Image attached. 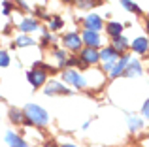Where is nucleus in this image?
Wrapping results in <instances>:
<instances>
[{"instance_id":"1","label":"nucleus","mask_w":149,"mask_h":147,"mask_svg":"<svg viewBox=\"0 0 149 147\" xmlns=\"http://www.w3.org/2000/svg\"><path fill=\"white\" fill-rule=\"evenodd\" d=\"M25 117L29 119V123H34V125H47L49 123V115L47 111L44 110V107L36 106V104H29V106L25 107Z\"/></svg>"},{"instance_id":"2","label":"nucleus","mask_w":149,"mask_h":147,"mask_svg":"<svg viewBox=\"0 0 149 147\" xmlns=\"http://www.w3.org/2000/svg\"><path fill=\"white\" fill-rule=\"evenodd\" d=\"M62 79H64L66 83H70V85H74V87H77V89L85 87V79H83V77H81L76 70H66L64 74H62Z\"/></svg>"},{"instance_id":"3","label":"nucleus","mask_w":149,"mask_h":147,"mask_svg":"<svg viewBox=\"0 0 149 147\" xmlns=\"http://www.w3.org/2000/svg\"><path fill=\"white\" fill-rule=\"evenodd\" d=\"M45 72L42 70V68H34V70L29 72V81L32 83V87H40V85L45 83Z\"/></svg>"},{"instance_id":"4","label":"nucleus","mask_w":149,"mask_h":147,"mask_svg":"<svg viewBox=\"0 0 149 147\" xmlns=\"http://www.w3.org/2000/svg\"><path fill=\"white\" fill-rule=\"evenodd\" d=\"M81 60H83L85 64H95V62H98V60H100V55H98L96 49L87 47V49L81 51Z\"/></svg>"},{"instance_id":"5","label":"nucleus","mask_w":149,"mask_h":147,"mask_svg":"<svg viewBox=\"0 0 149 147\" xmlns=\"http://www.w3.org/2000/svg\"><path fill=\"white\" fill-rule=\"evenodd\" d=\"M83 42L89 45V47L96 49V47L100 45V36H98V32H93V30H85V32H83Z\"/></svg>"},{"instance_id":"6","label":"nucleus","mask_w":149,"mask_h":147,"mask_svg":"<svg viewBox=\"0 0 149 147\" xmlns=\"http://www.w3.org/2000/svg\"><path fill=\"white\" fill-rule=\"evenodd\" d=\"M85 26H87V30H93V32H98L102 28V23H100V17L98 15H87V19H85Z\"/></svg>"},{"instance_id":"7","label":"nucleus","mask_w":149,"mask_h":147,"mask_svg":"<svg viewBox=\"0 0 149 147\" xmlns=\"http://www.w3.org/2000/svg\"><path fill=\"white\" fill-rule=\"evenodd\" d=\"M64 44H66V47H70L72 51H77V49L81 47V38L77 36V34H66Z\"/></svg>"},{"instance_id":"8","label":"nucleus","mask_w":149,"mask_h":147,"mask_svg":"<svg viewBox=\"0 0 149 147\" xmlns=\"http://www.w3.org/2000/svg\"><path fill=\"white\" fill-rule=\"evenodd\" d=\"M128 62H130V57L125 55L123 59H121L119 62H117L115 66H113V70L109 72V74H111L113 77H117V76H121V74H125V70H127V66H128Z\"/></svg>"},{"instance_id":"9","label":"nucleus","mask_w":149,"mask_h":147,"mask_svg":"<svg viewBox=\"0 0 149 147\" xmlns=\"http://www.w3.org/2000/svg\"><path fill=\"white\" fill-rule=\"evenodd\" d=\"M6 144L10 147H29L19 136H15L13 132H6Z\"/></svg>"},{"instance_id":"10","label":"nucleus","mask_w":149,"mask_h":147,"mask_svg":"<svg viewBox=\"0 0 149 147\" xmlns=\"http://www.w3.org/2000/svg\"><path fill=\"white\" fill-rule=\"evenodd\" d=\"M98 55H100V59L104 60V62H115V59H117V55H119V53H117L113 47H106L104 51L98 53Z\"/></svg>"},{"instance_id":"11","label":"nucleus","mask_w":149,"mask_h":147,"mask_svg":"<svg viewBox=\"0 0 149 147\" xmlns=\"http://www.w3.org/2000/svg\"><path fill=\"white\" fill-rule=\"evenodd\" d=\"M132 47H134V51H136V53H146V51H147V47H149L147 38H143V36L136 38L134 44H132Z\"/></svg>"},{"instance_id":"12","label":"nucleus","mask_w":149,"mask_h":147,"mask_svg":"<svg viewBox=\"0 0 149 147\" xmlns=\"http://www.w3.org/2000/svg\"><path fill=\"white\" fill-rule=\"evenodd\" d=\"M142 74V66H140V62L138 60H132V62H128V66H127V70H125V76H140Z\"/></svg>"},{"instance_id":"13","label":"nucleus","mask_w":149,"mask_h":147,"mask_svg":"<svg viewBox=\"0 0 149 147\" xmlns=\"http://www.w3.org/2000/svg\"><path fill=\"white\" fill-rule=\"evenodd\" d=\"M55 92H66V89L62 87V83H58V81H51L47 87H45V94H55Z\"/></svg>"},{"instance_id":"14","label":"nucleus","mask_w":149,"mask_h":147,"mask_svg":"<svg viewBox=\"0 0 149 147\" xmlns=\"http://www.w3.org/2000/svg\"><path fill=\"white\" fill-rule=\"evenodd\" d=\"M121 32H123V25L121 23H108V34L109 36H113V38H117V36H121Z\"/></svg>"},{"instance_id":"15","label":"nucleus","mask_w":149,"mask_h":147,"mask_svg":"<svg viewBox=\"0 0 149 147\" xmlns=\"http://www.w3.org/2000/svg\"><path fill=\"white\" fill-rule=\"evenodd\" d=\"M127 47H128V42L125 40L123 36H117V38H113V49H115L117 53H123Z\"/></svg>"},{"instance_id":"16","label":"nucleus","mask_w":149,"mask_h":147,"mask_svg":"<svg viewBox=\"0 0 149 147\" xmlns=\"http://www.w3.org/2000/svg\"><path fill=\"white\" fill-rule=\"evenodd\" d=\"M19 28H21L23 32H32V30L38 28V23L34 21V19H25V21L19 25Z\"/></svg>"},{"instance_id":"17","label":"nucleus","mask_w":149,"mask_h":147,"mask_svg":"<svg viewBox=\"0 0 149 147\" xmlns=\"http://www.w3.org/2000/svg\"><path fill=\"white\" fill-rule=\"evenodd\" d=\"M10 117L13 123H23V119H25V111H19L17 107H11L10 110Z\"/></svg>"},{"instance_id":"18","label":"nucleus","mask_w":149,"mask_h":147,"mask_svg":"<svg viewBox=\"0 0 149 147\" xmlns=\"http://www.w3.org/2000/svg\"><path fill=\"white\" fill-rule=\"evenodd\" d=\"M128 125H130V130H138V128H142V121H140L138 117H130V119H128Z\"/></svg>"},{"instance_id":"19","label":"nucleus","mask_w":149,"mask_h":147,"mask_svg":"<svg viewBox=\"0 0 149 147\" xmlns=\"http://www.w3.org/2000/svg\"><path fill=\"white\" fill-rule=\"evenodd\" d=\"M32 44H34V40L29 36H19L17 38V45H32Z\"/></svg>"},{"instance_id":"20","label":"nucleus","mask_w":149,"mask_h":147,"mask_svg":"<svg viewBox=\"0 0 149 147\" xmlns=\"http://www.w3.org/2000/svg\"><path fill=\"white\" fill-rule=\"evenodd\" d=\"M121 4H123L127 10H130V11H140V8L136 6L134 2H130V0H121Z\"/></svg>"},{"instance_id":"21","label":"nucleus","mask_w":149,"mask_h":147,"mask_svg":"<svg viewBox=\"0 0 149 147\" xmlns=\"http://www.w3.org/2000/svg\"><path fill=\"white\" fill-rule=\"evenodd\" d=\"M10 64V57H8V53L0 51V66H8Z\"/></svg>"},{"instance_id":"22","label":"nucleus","mask_w":149,"mask_h":147,"mask_svg":"<svg viewBox=\"0 0 149 147\" xmlns=\"http://www.w3.org/2000/svg\"><path fill=\"white\" fill-rule=\"evenodd\" d=\"M61 26H62V21H61L58 17L51 19V28H55V30H57V28H61Z\"/></svg>"},{"instance_id":"23","label":"nucleus","mask_w":149,"mask_h":147,"mask_svg":"<svg viewBox=\"0 0 149 147\" xmlns=\"http://www.w3.org/2000/svg\"><path fill=\"white\" fill-rule=\"evenodd\" d=\"M55 55H57V59H58V60H62V62L66 60V55H64L62 51H55Z\"/></svg>"},{"instance_id":"24","label":"nucleus","mask_w":149,"mask_h":147,"mask_svg":"<svg viewBox=\"0 0 149 147\" xmlns=\"http://www.w3.org/2000/svg\"><path fill=\"white\" fill-rule=\"evenodd\" d=\"M143 115H149V100L146 102V106H143Z\"/></svg>"},{"instance_id":"25","label":"nucleus","mask_w":149,"mask_h":147,"mask_svg":"<svg viewBox=\"0 0 149 147\" xmlns=\"http://www.w3.org/2000/svg\"><path fill=\"white\" fill-rule=\"evenodd\" d=\"M4 13H10V4H4Z\"/></svg>"},{"instance_id":"26","label":"nucleus","mask_w":149,"mask_h":147,"mask_svg":"<svg viewBox=\"0 0 149 147\" xmlns=\"http://www.w3.org/2000/svg\"><path fill=\"white\" fill-rule=\"evenodd\" d=\"M61 147H77V145H74V144H64V145H61Z\"/></svg>"},{"instance_id":"27","label":"nucleus","mask_w":149,"mask_h":147,"mask_svg":"<svg viewBox=\"0 0 149 147\" xmlns=\"http://www.w3.org/2000/svg\"><path fill=\"white\" fill-rule=\"evenodd\" d=\"M45 147H57V145H55V144H49V145H45Z\"/></svg>"}]
</instances>
